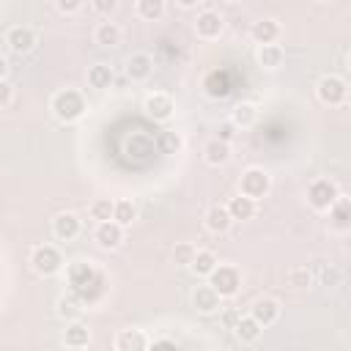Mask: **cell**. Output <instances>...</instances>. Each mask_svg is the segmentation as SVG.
Returning <instances> with one entry per match:
<instances>
[{
  "label": "cell",
  "instance_id": "cell-1",
  "mask_svg": "<svg viewBox=\"0 0 351 351\" xmlns=\"http://www.w3.org/2000/svg\"><path fill=\"white\" fill-rule=\"evenodd\" d=\"M85 99H82V93L80 90H74V88H63V90H58L55 96H52V112H55V118L58 121H63V123H71V121H80L82 115H85Z\"/></svg>",
  "mask_w": 351,
  "mask_h": 351
},
{
  "label": "cell",
  "instance_id": "cell-2",
  "mask_svg": "<svg viewBox=\"0 0 351 351\" xmlns=\"http://www.w3.org/2000/svg\"><path fill=\"white\" fill-rule=\"evenodd\" d=\"M271 189V178L266 170L261 167H250L241 173V181H239V195L250 197V200H258V197H266Z\"/></svg>",
  "mask_w": 351,
  "mask_h": 351
},
{
  "label": "cell",
  "instance_id": "cell-3",
  "mask_svg": "<svg viewBox=\"0 0 351 351\" xmlns=\"http://www.w3.org/2000/svg\"><path fill=\"white\" fill-rule=\"evenodd\" d=\"M208 285L219 293V299H228V296H233L241 288V274H239L236 266L217 263V269L208 274Z\"/></svg>",
  "mask_w": 351,
  "mask_h": 351
},
{
  "label": "cell",
  "instance_id": "cell-4",
  "mask_svg": "<svg viewBox=\"0 0 351 351\" xmlns=\"http://www.w3.org/2000/svg\"><path fill=\"white\" fill-rule=\"evenodd\" d=\"M315 93H318V99H321L324 104L337 107V104L346 101V96H348V85H346V80L337 77V74H324V77L318 80V85H315Z\"/></svg>",
  "mask_w": 351,
  "mask_h": 351
},
{
  "label": "cell",
  "instance_id": "cell-5",
  "mask_svg": "<svg viewBox=\"0 0 351 351\" xmlns=\"http://www.w3.org/2000/svg\"><path fill=\"white\" fill-rule=\"evenodd\" d=\"M340 197V189L332 178H315L310 186H307V200L313 208L318 211H329V206Z\"/></svg>",
  "mask_w": 351,
  "mask_h": 351
},
{
  "label": "cell",
  "instance_id": "cell-6",
  "mask_svg": "<svg viewBox=\"0 0 351 351\" xmlns=\"http://www.w3.org/2000/svg\"><path fill=\"white\" fill-rule=\"evenodd\" d=\"M30 263H33V269H36L38 274L49 277V274L60 271V266H63V258H60V252H58L52 244H41V247H36V250H33V255H30Z\"/></svg>",
  "mask_w": 351,
  "mask_h": 351
},
{
  "label": "cell",
  "instance_id": "cell-7",
  "mask_svg": "<svg viewBox=\"0 0 351 351\" xmlns=\"http://www.w3.org/2000/svg\"><path fill=\"white\" fill-rule=\"evenodd\" d=\"M101 271H96L90 263H85V261H77V263H71L69 266V271H66V277H69V285H71V293H80V291H85L96 277H99Z\"/></svg>",
  "mask_w": 351,
  "mask_h": 351
},
{
  "label": "cell",
  "instance_id": "cell-8",
  "mask_svg": "<svg viewBox=\"0 0 351 351\" xmlns=\"http://www.w3.org/2000/svg\"><path fill=\"white\" fill-rule=\"evenodd\" d=\"M5 44L11 47V52L25 55V52H30L36 47V30L27 27V25H14L8 30V36H5Z\"/></svg>",
  "mask_w": 351,
  "mask_h": 351
},
{
  "label": "cell",
  "instance_id": "cell-9",
  "mask_svg": "<svg viewBox=\"0 0 351 351\" xmlns=\"http://www.w3.org/2000/svg\"><path fill=\"white\" fill-rule=\"evenodd\" d=\"M143 110H145V112H148L154 121H167V118L173 115L176 104H173V99H170L167 93L156 90V93H148V96H145V101H143Z\"/></svg>",
  "mask_w": 351,
  "mask_h": 351
},
{
  "label": "cell",
  "instance_id": "cell-10",
  "mask_svg": "<svg viewBox=\"0 0 351 351\" xmlns=\"http://www.w3.org/2000/svg\"><path fill=\"white\" fill-rule=\"evenodd\" d=\"M222 27H225V22H222L219 11H214V8L200 11L197 19H195V33H197L200 38H217V36L222 33Z\"/></svg>",
  "mask_w": 351,
  "mask_h": 351
},
{
  "label": "cell",
  "instance_id": "cell-11",
  "mask_svg": "<svg viewBox=\"0 0 351 351\" xmlns=\"http://www.w3.org/2000/svg\"><path fill=\"white\" fill-rule=\"evenodd\" d=\"M93 239H96V244L101 250H115L123 241V228L118 222H112V219L110 222H99L96 230H93Z\"/></svg>",
  "mask_w": 351,
  "mask_h": 351
},
{
  "label": "cell",
  "instance_id": "cell-12",
  "mask_svg": "<svg viewBox=\"0 0 351 351\" xmlns=\"http://www.w3.org/2000/svg\"><path fill=\"white\" fill-rule=\"evenodd\" d=\"M80 217L77 214H71V211H63V214H58L55 219H52V233L60 239V241H71V239H77L80 236Z\"/></svg>",
  "mask_w": 351,
  "mask_h": 351
},
{
  "label": "cell",
  "instance_id": "cell-13",
  "mask_svg": "<svg viewBox=\"0 0 351 351\" xmlns=\"http://www.w3.org/2000/svg\"><path fill=\"white\" fill-rule=\"evenodd\" d=\"M151 71H154V58H151L148 52H134V55L126 60V74H129V80H134V82L148 80Z\"/></svg>",
  "mask_w": 351,
  "mask_h": 351
},
{
  "label": "cell",
  "instance_id": "cell-14",
  "mask_svg": "<svg viewBox=\"0 0 351 351\" xmlns=\"http://www.w3.org/2000/svg\"><path fill=\"white\" fill-rule=\"evenodd\" d=\"M115 351H148V337L143 329H123L115 337Z\"/></svg>",
  "mask_w": 351,
  "mask_h": 351
},
{
  "label": "cell",
  "instance_id": "cell-15",
  "mask_svg": "<svg viewBox=\"0 0 351 351\" xmlns=\"http://www.w3.org/2000/svg\"><path fill=\"white\" fill-rule=\"evenodd\" d=\"M250 318L258 321L261 326H271L277 318H280V304L274 299H258L250 310Z\"/></svg>",
  "mask_w": 351,
  "mask_h": 351
},
{
  "label": "cell",
  "instance_id": "cell-16",
  "mask_svg": "<svg viewBox=\"0 0 351 351\" xmlns=\"http://www.w3.org/2000/svg\"><path fill=\"white\" fill-rule=\"evenodd\" d=\"M250 36H252L261 47L277 44V38H280V22H277V19H258V22L252 25Z\"/></svg>",
  "mask_w": 351,
  "mask_h": 351
},
{
  "label": "cell",
  "instance_id": "cell-17",
  "mask_svg": "<svg viewBox=\"0 0 351 351\" xmlns=\"http://www.w3.org/2000/svg\"><path fill=\"white\" fill-rule=\"evenodd\" d=\"M192 302H195V307H197L200 313H217V310H219V304H222L219 293H217V291H214L208 282L195 288V293H192Z\"/></svg>",
  "mask_w": 351,
  "mask_h": 351
},
{
  "label": "cell",
  "instance_id": "cell-18",
  "mask_svg": "<svg viewBox=\"0 0 351 351\" xmlns=\"http://www.w3.org/2000/svg\"><path fill=\"white\" fill-rule=\"evenodd\" d=\"M93 38H96L99 47H118L121 38H123V30H121V25H115V22L107 19V22H99V25H96Z\"/></svg>",
  "mask_w": 351,
  "mask_h": 351
},
{
  "label": "cell",
  "instance_id": "cell-19",
  "mask_svg": "<svg viewBox=\"0 0 351 351\" xmlns=\"http://www.w3.org/2000/svg\"><path fill=\"white\" fill-rule=\"evenodd\" d=\"M203 88H206V93L211 96V99H225L228 93H230V77H228V71H211L208 77H206V82H203Z\"/></svg>",
  "mask_w": 351,
  "mask_h": 351
},
{
  "label": "cell",
  "instance_id": "cell-20",
  "mask_svg": "<svg viewBox=\"0 0 351 351\" xmlns=\"http://www.w3.org/2000/svg\"><path fill=\"white\" fill-rule=\"evenodd\" d=\"M329 219H332L335 230H348L351 228V203H348V197H337L329 206Z\"/></svg>",
  "mask_w": 351,
  "mask_h": 351
},
{
  "label": "cell",
  "instance_id": "cell-21",
  "mask_svg": "<svg viewBox=\"0 0 351 351\" xmlns=\"http://www.w3.org/2000/svg\"><path fill=\"white\" fill-rule=\"evenodd\" d=\"M63 340H66V348H88V343H90V329H88L82 321H71V324L66 326Z\"/></svg>",
  "mask_w": 351,
  "mask_h": 351
},
{
  "label": "cell",
  "instance_id": "cell-22",
  "mask_svg": "<svg viewBox=\"0 0 351 351\" xmlns=\"http://www.w3.org/2000/svg\"><path fill=\"white\" fill-rule=\"evenodd\" d=\"M203 156H206V162L208 165H214V167H219V165H225L228 159H230V143H222V140H208L206 143V148H203Z\"/></svg>",
  "mask_w": 351,
  "mask_h": 351
},
{
  "label": "cell",
  "instance_id": "cell-23",
  "mask_svg": "<svg viewBox=\"0 0 351 351\" xmlns=\"http://www.w3.org/2000/svg\"><path fill=\"white\" fill-rule=\"evenodd\" d=\"M230 225H233V219H230V214H228L225 206H211V208L206 211V228H208L211 233H225Z\"/></svg>",
  "mask_w": 351,
  "mask_h": 351
},
{
  "label": "cell",
  "instance_id": "cell-24",
  "mask_svg": "<svg viewBox=\"0 0 351 351\" xmlns=\"http://www.w3.org/2000/svg\"><path fill=\"white\" fill-rule=\"evenodd\" d=\"M112 66H107V63H96V66H90L88 69V85L90 88H96V90H104V88H110L112 85Z\"/></svg>",
  "mask_w": 351,
  "mask_h": 351
},
{
  "label": "cell",
  "instance_id": "cell-25",
  "mask_svg": "<svg viewBox=\"0 0 351 351\" xmlns=\"http://www.w3.org/2000/svg\"><path fill=\"white\" fill-rule=\"evenodd\" d=\"M228 208V214H230V219H252V214H255V200H250V197H244V195H236V197H230V203L225 206Z\"/></svg>",
  "mask_w": 351,
  "mask_h": 351
},
{
  "label": "cell",
  "instance_id": "cell-26",
  "mask_svg": "<svg viewBox=\"0 0 351 351\" xmlns=\"http://www.w3.org/2000/svg\"><path fill=\"white\" fill-rule=\"evenodd\" d=\"M217 255L211 252V250H197L195 252V258H192V263H189V269L197 274V277H208L214 269H217Z\"/></svg>",
  "mask_w": 351,
  "mask_h": 351
},
{
  "label": "cell",
  "instance_id": "cell-27",
  "mask_svg": "<svg viewBox=\"0 0 351 351\" xmlns=\"http://www.w3.org/2000/svg\"><path fill=\"white\" fill-rule=\"evenodd\" d=\"M233 332H236V337H239L241 343H255V340L261 337V332H263V326H261L258 321H252L250 315H241V318L236 321V326H233Z\"/></svg>",
  "mask_w": 351,
  "mask_h": 351
},
{
  "label": "cell",
  "instance_id": "cell-28",
  "mask_svg": "<svg viewBox=\"0 0 351 351\" xmlns=\"http://www.w3.org/2000/svg\"><path fill=\"white\" fill-rule=\"evenodd\" d=\"M255 118H258V107H255L252 101H239V104L233 107V118H230V123H233L236 129H239V126H252Z\"/></svg>",
  "mask_w": 351,
  "mask_h": 351
},
{
  "label": "cell",
  "instance_id": "cell-29",
  "mask_svg": "<svg viewBox=\"0 0 351 351\" xmlns=\"http://www.w3.org/2000/svg\"><path fill=\"white\" fill-rule=\"evenodd\" d=\"M282 47L280 44H266V47H258V63L263 69H277L282 63Z\"/></svg>",
  "mask_w": 351,
  "mask_h": 351
},
{
  "label": "cell",
  "instance_id": "cell-30",
  "mask_svg": "<svg viewBox=\"0 0 351 351\" xmlns=\"http://www.w3.org/2000/svg\"><path fill=\"white\" fill-rule=\"evenodd\" d=\"M137 219V206L132 200H115V208H112V222H118L121 228L132 225Z\"/></svg>",
  "mask_w": 351,
  "mask_h": 351
},
{
  "label": "cell",
  "instance_id": "cell-31",
  "mask_svg": "<svg viewBox=\"0 0 351 351\" xmlns=\"http://www.w3.org/2000/svg\"><path fill=\"white\" fill-rule=\"evenodd\" d=\"M181 145H184V137H181L178 132H173V129H165V132H159V137H156V148H159L162 154H178Z\"/></svg>",
  "mask_w": 351,
  "mask_h": 351
},
{
  "label": "cell",
  "instance_id": "cell-32",
  "mask_svg": "<svg viewBox=\"0 0 351 351\" xmlns=\"http://www.w3.org/2000/svg\"><path fill=\"white\" fill-rule=\"evenodd\" d=\"M112 208H115V200H110V197H96V200L90 203V217H93L96 222H110V219H112Z\"/></svg>",
  "mask_w": 351,
  "mask_h": 351
},
{
  "label": "cell",
  "instance_id": "cell-33",
  "mask_svg": "<svg viewBox=\"0 0 351 351\" xmlns=\"http://www.w3.org/2000/svg\"><path fill=\"white\" fill-rule=\"evenodd\" d=\"M80 310H82V302H80V299H77L74 293H69V296H60V299H58V315H63V318H71V321H77Z\"/></svg>",
  "mask_w": 351,
  "mask_h": 351
},
{
  "label": "cell",
  "instance_id": "cell-34",
  "mask_svg": "<svg viewBox=\"0 0 351 351\" xmlns=\"http://www.w3.org/2000/svg\"><path fill=\"white\" fill-rule=\"evenodd\" d=\"M137 14L143 16V19H159L162 14H165V0H140L137 3Z\"/></svg>",
  "mask_w": 351,
  "mask_h": 351
},
{
  "label": "cell",
  "instance_id": "cell-35",
  "mask_svg": "<svg viewBox=\"0 0 351 351\" xmlns=\"http://www.w3.org/2000/svg\"><path fill=\"white\" fill-rule=\"evenodd\" d=\"M195 252H197V247L189 244V241L176 244V250H173V261H176V266H189L192 258H195Z\"/></svg>",
  "mask_w": 351,
  "mask_h": 351
},
{
  "label": "cell",
  "instance_id": "cell-36",
  "mask_svg": "<svg viewBox=\"0 0 351 351\" xmlns=\"http://www.w3.org/2000/svg\"><path fill=\"white\" fill-rule=\"evenodd\" d=\"M288 280H291V285H293V288H307V285H310V280H313V274H310V269H307V266H296V269H291Z\"/></svg>",
  "mask_w": 351,
  "mask_h": 351
},
{
  "label": "cell",
  "instance_id": "cell-37",
  "mask_svg": "<svg viewBox=\"0 0 351 351\" xmlns=\"http://www.w3.org/2000/svg\"><path fill=\"white\" fill-rule=\"evenodd\" d=\"M340 280H343V274H340V269H335V266H329V269L321 271V282H324V285H340Z\"/></svg>",
  "mask_w": 351,
  "mask_h": 351
},
{
  "label": "cell",
  "instance_id": "cell-38",
  "mask_svg": "<svg viewBox=\"0 0 351 351\" xmlns=\"http://www.w3.org/2000/svg\"><path fill=\"white\" fill-rule=\"evenodd\" d=\"M217 132H219V134H217V140H222V143H230V140L236 137V126H233L230 121H222Z\"/></svg>",
  "mask_w": 351,
  "mask_h": 351
},
{
  "label": "cell",
  "instance_id": "cell-39",
  "mask_svg": "<svg viewBox=\"0 0 351 351\" xmlns=\"http://www.w3.org/2000/svg\"><path fill=\"white\" fill-rule=\"evenodd\" d=\"M11 99H14V88H11V82L0 80V107H8Z\"/></svg>",
  "mask_w": 351,
  "mask_h": 351
},
{
  "label": "cell",
  "instance_id": "cell-40",
  "mask_svg": "<svg viewBox=\"0 0 351 351\" xmlns=\"http://www.w3.org/2000/svg\"><path fill=\"white\" fill-rule=\"evenodd\" d=\"M80 8H82L80 0H58V11L60 14H77Z\"/></svg>",
  "mask_w": 351,
  "mask_h": 351
},
{
  "label": "cell",
  "instance_id": "cell-41",
  "mask_svg": "<svg viewBox=\"0 0 351 351\" xmlns=\"http://www.w3.org/2000/svg\"><path fill=\"white\" fill-rule=\"evenodd\" d=\"M148 351H178L173 340H156L154 346H148Z\"/></svg>",
  "mask_w": 351,
  "mask_h": 351
},
{
  "label": "cell",
  "instance_id": "cell-42",
  "mask_svg": "<svg viewBox=\"0 0 351 351\" xmlns=\"http://www.w3.org/2000/svg\"><path fill=\"white\" fill-rule=\"evenodd\" d=\"M93 8H99V11H112V8H115V0H101V3H93Z\"/></svg>",
  "mask_w": 351,
  "mask_h": 351
},
{
  "label": "cell",
  "instance_id": "cell-43",
  "mask_svg": "<svg viewBox=\"0 0 351 351\" xmlns=\"http://www.w3.org/2000/svg\"><path fill=\"white\" fill-rule=\"evenodd\" d=\"M5 71H8V63H5V58L0 55V80H5Z\"/></svg>",
  "mask_w": 351,
  "mask_h": 351
},
{
  "label": "cell",
  "instance_id": "cell-44",
  "mask_svg": "<svg viewBox=\"0 0 351 351\" xmlns=\"http://www.w3.org/2000/svg\"><path fill=\"white\" fill-rule=\"evenodd\" d=\"M69 351H85V348H69Z\"/></svg>",
  "mask_w": 351,
  "mask_h": 351
}]
</instances>
